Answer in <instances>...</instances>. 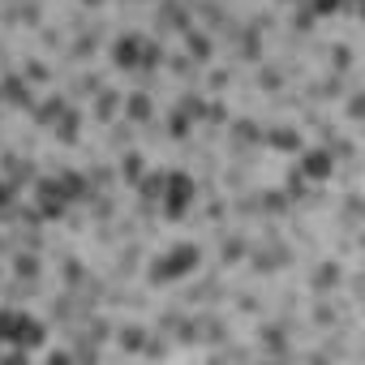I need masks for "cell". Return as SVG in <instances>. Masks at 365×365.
I'll return each instance as SVG.
<instances>
[{
    "instance_id": "8992f818",
    "label": "cell",
    "mask_w": 365,
    "mask_h": 365,
    "mask_svg": "<svg viewBox=\"0 0 365 365\" xmlns=\"http://www.w3.org/2000/svg\"><path fill=\"white\" fill-rule=\"evenodd\" d=\"M0 202H5V185H0Z\"/></svg>"
},
{
    "instance_id": "6da1fadb",
    "label": "cell",
    "mask_w": 365,
    "mask_h": 365,
    "mask_svg": "<svg viewBox=\"0 0 365 365\" xmlns=\"http://www.w3.org/2000/svg\"><path fill=\"white\" fill-rule=\"evenodd\" d=\"M0 339H14V344H39L43 339V331H39V322L35 318H26V314H0Z\"/></svg>"
},
{
    "instance_id": "277c9868",
    "label": "cell",
    "mask_w": 365,
    "mask_h": 365,
    "mask_svg": "<svg viewBox=\"0 0 365 365\" xmlns=\"http://www.w3.org/2000/svg\"><path fill=\"white\" fill-rule=\"evenodd\" d=\"M327 168H331V159H327V155H322V150H314V155H309V159H305V172H314V176H322V172H327Z\"/></svg>"
},
{
    "instance_id": "3957f363",
    "label": "cell",
    "mask_w": 365,
    "mask_h": 365,
    "mask_svg": "<svg viewBox=\"0 0 365 365\" xmlns=\"http://www.w3.org/2000/svg\"><path fill=\"white\" fill-rule=\"evenodd\" d=\"M168 190H172V194H168V211L180 215V211H185V202H190V194H194V185H190L185 176H172V180H168Z\"/></svg>"
},
{
    "instance_id": "7a4b0ae2",
    "label": "cell",
    "mask_w": 365,
    "mask_h": 365,
    "mask_svg": "<svg viewBox=\"0 0 365 365\" xmlns=\"http://www.w3.org/2000/svg\"><path fill=\"white\" fill-rule=\"evenodd\" d=\"M198 262V250L194 245H180V250H172L168 258H163V267H155V275L159 279H172V275H185L190 267Z\"/></svg>"
},
{
    "instance_id": "5b68a950",
    "label": "cell",
    "mask_w": 365,
    "mask_h": 365,
    "mask_svg": "<svg viewBox=\"0 0 365 365\" xmlns=\"http://www.w3.org/2000/svg\"><path fill=\"white\" fill-rule=\"evenodd\" d=\"M133 48H138V43H133V39H125V43L116 48V61H120V65H133Z\"/></svg>"
}]
</instances>
